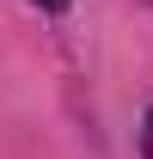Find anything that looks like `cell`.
Masks as SVG:
<instances>
[{
  "mask_svg": "<svg viewBox=\"0 0 153 159\" xmlns=\"http://www.w3.org/2000/svg\"><path fill=\"white\" fill-rule=\"evenodd\" d=\"M37 6H43V12H61V6H67V0H37Z\"/></svg>",
  "mask_w": 153,
  "mask_h": 159,
  "instance_id": "obj_1",
  "label": "cell"
},
{
  "mask_svg": "<svg viewBox=\"0 0 153 159\" xmlns=\"http://www.w3.org/2000/svg\"><path fill=\"white\" fill-rule=\"evenodd\" d=\"M147 153H153V110H147Z\"/></svg>",
  "mask_w": 153,
  "mask_h": 159,
  "instance_id": "obj_2",
  "label": "cell"
}]
</instances>
